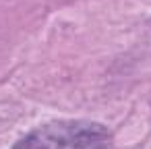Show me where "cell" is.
Instances as JSON below:
<instances>
[{
	"instance_id": "obj_1",
	"label": "cell",
	"mask_w": 151,
	"mask_h": 149,
	"mask_svg": "<svg viewBox=\"0 0 151 149\" xmlns=\"http://www.w3.org/2000/svg\"><path fill=\"white\" fill-rule=\"evenodd\" d=\"M112 130L93 120H54L21 137L13 149H112Z\"/></svg>"
}]
</instances>
